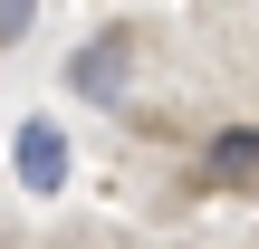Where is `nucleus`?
<instances>
[{"label":"nucleus","mask_w":259,"mask_h":249,"mask_svg":"<svg viewBox=\"0 0 259 249\" xmlns=\"http://www.w3.org/2000/svg\"><path fill=\"white\" fill-rule=\"evenodd\" d=\"M10 163H19V192H58V182H67V134H58L48 115H29V125L10 134Z\"/></svg>","instance_id":"f257e3e1"},{"label":"nucleus","mask_w":259,"mask_h":249,"mask_svg":"<svg viewBox=\"0 0 259 249\" xmlns=\"http://www.w3.org/2000/svg\"><path fill=\"white\" fill-rule=\"evenodd\" d=\"M202 182L211 192H259V125H221L202 144Z\"/></svg>","instance_id":"f03ea898"},{"label":"nucleus","mask_w":259,"mask_h":249,"mask_svg":"<svg viewBox=\"0 0 259 249\" xmlns=\"http://www.w3.org/2000/svg\"><path fill=\"white\" fill-rule=\"evenodd\" d=\"M29 29V0H0V38H19Z\"/></svg>","instance_id":"20e7f679"},{"label":"nucleus","mask_w":259,"mask_h":249,"mask_svg":"<svg viewBox=\"0 0 259 249\" xmlns=\"http://www.w3.org/2000/svg\"><path fill=\"white\" fill-rule=\"evenodd\" d=\"M125 38H87V58H77V96H96V106H115L125 96Z\"/></svg>","instance_id":"7ed1b4c3"}]
</instances>
